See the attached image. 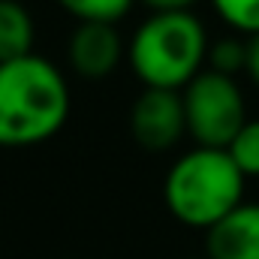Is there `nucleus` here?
<instances>
[{"mask_svg": "<svg viewBox=\"0 0 259 259\" xmlns=\"http://www.w3.org/2000/svg\"><path fill=\"white\" fill-rule=\"evenodd\" d=\"M69 118L64 72L39 55L0 64V148H30L58 136Z\"/></svg>", "mask_w": 259, "mask_h": 259, "instance_id": "nucleus-1", "label": "nucleus"}, {"mask_svg": "<svg viewBox=\"0 0 259 259\" xmlns=\"http://www.w3.org/2000/svg\"><path fill=\"white\" fill-rule=\"evenodd\" d=\"M244 72L250 75V81L259 88V36L247 39V55H244Z\"/></svg>", "mask_w": 259, "mask_h": 259, "instance_id": "nucleus-13", "label": "nucleus"}, {"mask_svg": "<svg viewBox=\"0 0 259 259\" xmlns=\"http://www.w3.org/2000/svg\"><path fill=\"white\" fill-rule=\"evenodd\" d=\"M244 55H247V42L235 39V36H226V39H217L214 46H208V69L211 72H220V75H229L235 78L238 69H244Z\"/></svg>", "mask_w": 259, "mask_h": 259, "instance_id": "nucleus-12", "label": "nucleus"}, {"mask_svg": "<svg viewBox=\"0 0 259 259\" xmlns=\"http://www.w3.org/2000/svg\"><path fill=\"white\" fill-rule=\"evenodd\" d=\"M214 9L232 30L259 36V0H214Z\"/></svg>", "mask_w": 259, "mask_h": 259, "instance_id": "nucleus-11", "label": "nucleus"}, {"mask_svg": "<svg viewBox=\"0 0 259 259\" xmlns=\"http://www.w3.org/2000/svg\"><path fill=\"white\" fill-rule=\"evenodd\" d=\"M208 33L193 12H154L130 36V69L145 88L184 91L208 58Z\"/></svg>", "mask_w": 259, "mask_h": 259, "instance_id": "nucleus-2", "label": "nucleus"}, {"mask_svg": "<svg viewBox=\"0 0 259 259\" xmlns=\"http://www.w3.org/2000/svg\"><path fill=\"white\" fill-rule=\"evenodd\" d=\"M66 55L81 78H103L124 58V42L115 24H78L69 36Z\"/></svg>", "mask_w": 259, "mask_h": 259, "instance_id": "nucleus-6", "label": "nucleus"}, {"mask_svg": "<svg viewBox=\"0 0 259 259\" xmlns=\"http://www.w3.org/2000/svg\"><path fill=\"white\" fill-rule=\"evenodd\" d=\"M208 259H259V202H241L205 232Z\"/></svg>", "mask_w": 259, "mask_h": 259, "instance_id": "nucleus-7", "label": "nucleus"}, {"mask_svg": "<svg viewBox=\"0 0 259 259\" xmlns=\"http://www.w3.org/2000/svg\"><path fill=\"white\" fill-rule=\"evenodd\" d=\"M181 106H184V124L196 139V148L226 151V145L247 121L244 94L238 81L211 69H202L181 91Z\"/></svg>", "mask_w": 259, "mask_h": 259, "instance_id": "nucleus-4", "label": "nucleus"}, {"mask_svg": "<svg viewBox=\"0 0 259 259\" xmlns=\"http://www.w3.org/2000/svg\"><path fill=\"white\" fill-rule=\"evenodd\" d=\"M78 24H115L133 9L136 0H58Z\"/></svg>", "mask_w": 259, "mask_h": 259, "instance_id": "nucleus-9", "label": "nucleus"}, {"mask_svg": "<svg viewBox=\"0 0 259 259\" xmlns=\"http://www.w3.org/2000/svg\"><path fill=\"white\" fill-rule=\"evenodd\" d=\"M226 154L244 178H259V118L244 121V127L226 145Z\"/></svg>", "mask_w": 259, "mask_h": 259, "instance_id": "nucleus-10", "label": "nucleus"}, {"mask_svg": "<svg viewBox=\"0 0 259 259\" xmlns=\"http://www.w3.org/2000/svg\"><path fill=\"white\" fill-rule=\"evenodd\" d=\"M145 6H151L154 12H190L199 0H142Z\"/></svg>", "mask_w": 259, "mask_h": 259, "instance_id": "nucleus-14", "label": "nucleus"}, {"mask_svg": "<svg viewBox=\"0 0 259 259\" xmlns=\"http://www.w3.org/2000/svg\"><path fill=\"white\" fill-rule=\"evenodd\" d=\"M33 18L24 3L0 0V64L33 55Z\"/></svg>", "mask_w": 259, "mask_h": 259, "instance_id": "nucleus-8", "label": "nucleus"}, {"mask_svg": "<svg viewBox=\"0 0 259 259\" xmlns=\"http://www.w3.org/2000/svg\"><path fill=\"white\" fill-rule=\"evenodd\" d=\"M244 181L247 178L235 169L226 151L193 148L172 163L163 184V199L178 223L208 232L244 202Z\"/></svg>", "mask_w": 259, "mask_h": 259, "instance_id": "nucleus-3", "label": "nucleus"}, {"mask_svg": "<svg viewBox=\"0 0 259 259\" xmlns=\"http://www.w3.org/2000/svg\"><path fill=\"white\" fill-rule=\"evenodd\" d=\"M130 133L148 151H169L187 133L181 94L145 88L130 109Z\"/></svg>", "mask_w": 259, "mask_h": 259, "instance_id": "nucleus-5", "label": "nucleus"}]
</instances>
